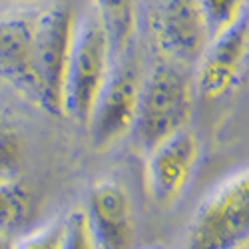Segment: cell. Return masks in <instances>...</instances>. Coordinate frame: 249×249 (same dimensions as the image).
<instances>
[{
    "label": "cell",
    "mask_w": 249,
    "mask_h": 249,
    "mask_svg": "<svg viewBox=\"0 0 249 249\" xmlns=\"http://www.w3.org/2000/svg\"><path fill=\"white\" fill-rule=\"evenodd\" d=\"M60 249H98L86 210L76 207L62 219Z\"/></svg>",
    "instance_id": "14"
},
{
    "label": "cell",
    "mask_w": 249,
    "mask_h": 249,
    "mask_svg": "<svg viewBox=\"0 0 249 249\" xmlns=\"http://www.w3.org/2000/svg\"><path fill=\"white\" fill-rule=\"evenodd\" d=\"M98 249H130L134 239V212L124 185L116 179L94 183L86 210Z\"/></svg>",
    "instance_id": "9"
},
{
    "label": "cell",
    "mask_w": 249,
    "mask_h": 249,
    "mask_svg": "<svg viewBox=\"0 0 249 249\" xmlns=\"http://www.w3.org/2000/svg\"><path fill=\"white\" fill-rule=\"evenodd\" d=\"M140 86L142 76L136 62L126 60V56L116 60L86 122L94 150L106 152L132 134Z\"/></svg>",
    "instance_id": "5"
},
{
    "label": "cell",
    "mask_w": 249,
    "mask_h": 249,
    "mask_svg": "<svg viewBox=\"0 0 249 249\" xmlns=\"http://www.w3.org/2000/svg\"><path fill=\"white\" fill-rule=\"evenodd\" d=\"M112 50L106 30L94 8L76 18L64 74L62 116L86 126L94 102L112 68Z\"/></svg>",
    "instance_id": "3"
},
{
    "label": "cell",
    "mask_w": 249,
    "mask_h": 249,
    "mask_svg": "<svg viewBox=\"0 0 249 249\" xmlns=\"http://www.w3.org/2000/svg\"><path fill=\"white\" fill-rule=\"evenodd\" d=\"M76 26L70 4L58 2L36 14L34 20V72L38 86V106L62 116V92Z\"/></svg>",
    "instance_id": "4"
},
{
    "label": "cell",
    "mask_w": 249,
    "mask_h": 249,
    "mask_svg": "<svg viewBox=\"0 0 249 249\" xmlns=\"http://www.w3.org/2000/svg\"><path fill=\"white\" fill-rule=\"evenodd\" d=\"M192 68L161 60L142 80L132 134L143 152L188 128L194 110Z\"/></svg>",
    "instance_id": "1"
},
{
    "label": "cell",
    "mask_w": 249,
    "mask_h": 249,
    "mask_svg": "<svg viewBox=\"0 0 249 249\" xmlns=\"http://www.w3.org/2000/svg\"><path fill=\"white\" fill-rule=\"evenodd\" d=\"M146 156L148 194L156 203L168 207L188 188L199 160V142L185 128L160 142Z\"/></svg>",
    "instance_id": "7"
},
{
    "label": "cell",
    "mask_w": 249,
    "mask_h": 249,
    "mask_svg": "<svg viewBox=\"0 0 249 249\" xmlns=\"http://www.w3.org/2000/svg\"><path fill=\"white\" fill-rule=\"evenodd\" d=\"M197 4L210 40L233 28L245 16V0H197Z\"/></svg>",
    "instance_id": "13"
},
{
    "label": "cell",
    "mask_w": 249,
    "mask_h": 249,
    "mask_svg": "<svg viewBox=\"0 0 249 249\" xmlns=\"http://www.w3.org/2000/svg\"><path fill=\"white\" fill-rule=\"evenodd\" d=\"M181 249H249V168L227 176L201 199Z\"/></svg>",
    "instance_id": "2"
},
{
    "label": "cell",
    "mask_w": 249,
    "mask_h": 249,
    "mask_svg": "<svg viewBox=\"0 0 249 249\" xmlns=\"http://www.w3.org/2000/svg\"><path fill=\"white\" fill-rule=\"evenodd\" d=\"M249 22L243 18L233 28L210 40L199 56L194 74L196 92L205 100H215L230 90L245 70Z\"/></svg>",
    "instance_id": "8"
},
{
    "label": "cell",
    "mask_w": 249,
    "mask_h": 249,
    "mask_svg": "<svg viewBox=\"0 0 249 249\" xmlns=\"http://www.w3.org/2000/svg\"><path fill=\"white\" fill-rule=\"evenodd\" d=\"M14 243L10 241V237L6 233H0V249H12Z\"/></svg>",
    "instance_id": "17"
},
{
    "label": "cell",
    "mask_w": 249,
    "mask_h": 249,
    "mask_svg": "<svg viewBox=\"0 0 249 249\" xmlns=\"http://www.w3.org/2000/svg\"><path fill=\"white\" fill-rule=\"evenodd\" d=\"M94 10L106 30L112 60L128 54L136 30V0H94Z\"/></svg>",
    "instance_id": "11"
},
{
    "label": "cell",
    "mask_w": 249,
    "mask_h": 249,
    "mask_svg": "<svg viewBox=\"0 0 249 249\" xmlns=\"http://www.w3.org/2000/svg\"><path fill=\"white\" fill-rule=\"evenodd\" d=\"M245 70L249 72V42H247V58H245Z\"/></svg>",
    "instance_id": "18"
},
{
    "label": "cell",
    "mask_w": 249,
    "mask_h": 249,
    "mask_svg": "<svg viewBox=\"0 0 249 249\" xmlns=\"http://www.w3.org/2000/svg\"><path fill=\"white\" fill-rule=\"evenodd\" d=\"M22 170V143L16 130L0 118V179H16Z\"/></svg>",
    "instance_id": "15"
},
{
    "label": "cell",
    "mask_w": 249,
    "mask_h": 249,
    "mask_svg": "<svg viewBox=\"0 0 249 249\" xmlns=\"http://www.w3.org/2000/svg\"><path fill=\"white\" fill-rule=\"evenodd\" d=\"M32 212V196L16 179H0V233L22 227Z\"/></svg>",
    "instance_id": "12"
},
{
    "label": "cell",
    "mask_w": 249,
    "mask_h": 249,
    "mask_svg": "<svg viewBox=\"0 0 249 249\" xmlns=\"http://www.w3.org/2000/svg\"><path fill=\"white\" fill-rule=\"evenodd\" d=\"M34 20L36 16L30 14H8L0 18V80L8 82L36 104Z\"/></svg>",
    "instance_id": "10"
},
{
    "label": "cell",
    "mask_w": 249,
    "mask_h": 249,
    "mask_svg": "<svg viewBox=\"0 0 249 249\" xmlns=\"http://www.w3.org/2000/svg\"><path fill=\"white\" fill-rule=\"evenodd\" d=\"M62 241V219L50 221L40 230L24 235L12 249H60Z\"/></svg>",
    "instance_id": "16"
},
{
    "label": "cell",
    "mask_w": 249,
    "mask_h": 249,
    "mask_svg": "<svg viewBox=\"0 0 249 249\" xmlns=\"http://www.w3.org/2000/svg\"><path fill=\"white\" fill-rule=\"evenodd\" d=\"M152 28L161 58L185 68L197 64L210 42L197 0H158Z\"/></svg>",
    "instance_id": "6"
}]
</instances>
